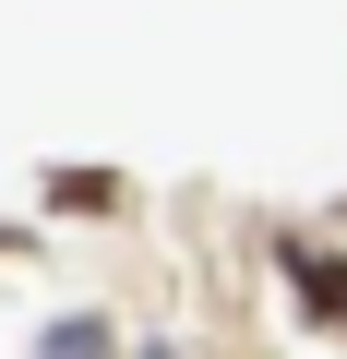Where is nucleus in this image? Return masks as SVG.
Here are the masks:
<instances>
[{
	"instance_id": "nucleus-1",
	"label": "nucleus",
	"mask_w": 347,
	"mask_h": 359,
	"mask_svg": "<svg viewBox=\"0 0 347 359\" xmlns=\"http://www.w3.org/2000/svg\"><path fill=\"white\" fill-rule=\"evenodd\" d=\"M287 276H299V299H311V311L347 335V264H323V252H287Z\"/></svg>"
},
{
	"instance_id": "nucleus-2",
	"label": "nucleus",
	"mask_w": 347,
	"mask_h": 359,
	"mask_svg": "<svg viewBox=\"0 0 347 359\" xmlns=\"http://www.w3.org/2000/svg\"><path fill=\"white\" fill-rule=\"evenodd\" d=\"M48 359H108V323H48Z\"/></svg>"
}]
</instances>
